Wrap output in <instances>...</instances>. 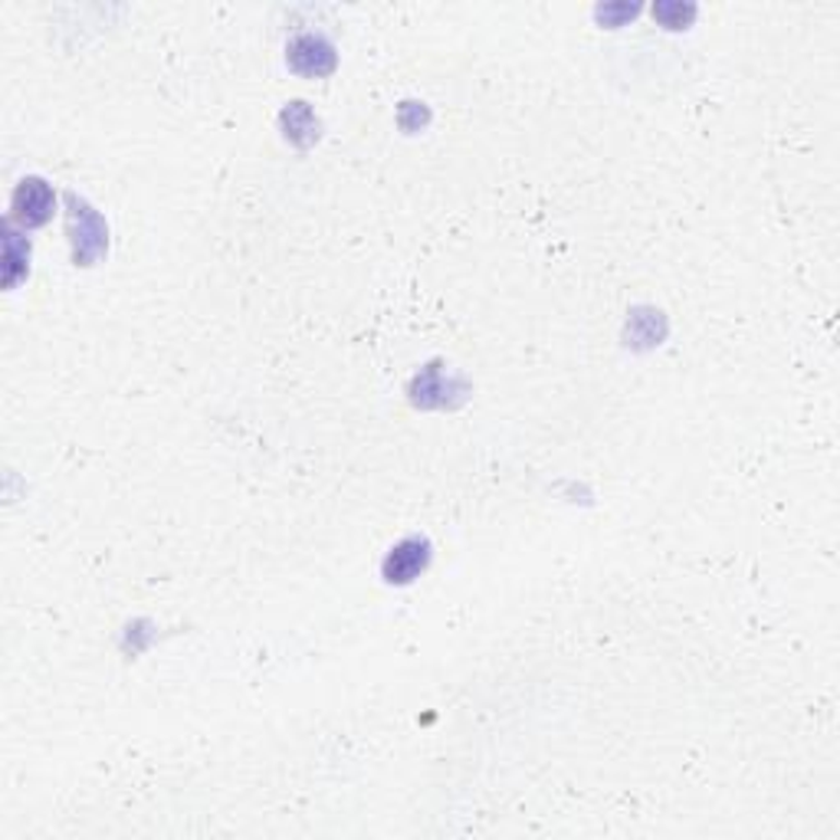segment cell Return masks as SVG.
Listing matches in <instances>:
<instances>
[{
    "mask_svg": "<svg viewBox=\"0 0 840 840\" xmlns=\"http://www.w3.org/2000/svg\"><path fill=\"white\" fill-rule=\"evenodd\" d=\"M67 224H70V243H73V260L80 266H93L106 250H109V227L103 214L86 204L76 194H67Z\"/></svg>",
    "mask_w": 840,
    "mask_h": 840,
    "instance_id": "6da1fadb",
    "label": "cell"
},
{
    "mask_svg": "<svg viewBox=\"0 0 840 840\" xmlns=\"http://www.w3.org/2000/svg\"><path fill=\"white\" fill-rule=\"evenodd\" d=\"M53 207H57L53 188L44 178H24L14 188V197H11V224L44 227L53 217Z\"/></svg>",
    "mask_w": 840,
    "mask_h": 840,
    "instance_id": "7a4b0ae2",
    "label": "cell"
},
{
    "mask_svg": "<svg viewBox=\"0 0 840 840\" xmlns=\"http://www.w3.org/2000/svg\"><path fill=\"white\" fill-rule=\"evenodd\" d=\"M286 60H289V67H292L296 73H302V76H328V73L335 70V63H338L335 47H332L325 37H319V34H299V37L289 44Z\"/></svg>",
    "mask_w": 840,
    "mask_h": 840,
    "instance_id": "3957f363",
    "label": "cell"
},
{
    "mask_svg": "<svg viewBox=\"0 0 840 840\" xmlns=\"http://www.w3.org/2000/svg\"><path fill=\"white\" fill-rule=\"evenodd\" d=\"M428 562H431V542L428 539H404L387 552L381 572H384V581L407 585L428 568Z\"/></svg>",
    "mask_w": 840,
    "mask_h": 840,
    "instance_id": "277c9868",
    "label": "cell"
},
{
    "mask_svg": "<svg viewBox=\"0 0 840 840\" xmlns=\"http://www.w3.org/2000/svg\"><path fill=\"white\" fill-rule=\"evenodd\" d=\"M31 269V243L14 230V224H4V286L14 289Z\"/></svg>",
    "mask_w": 840,
    "mask_h": 840,
    "instance_id": "5b68a950",
    "label": "cell"
},
{
    "mask_svg": "<svg viewBox=\"0 0 840 840\" xmlns=\"http://www.w3.org/2000/svg\"><path fill=\"white\" fill-rule=\"evenodd\" d=\"M283 129H286V139L296 142V145H312L319 139V119L312 116V109L305 103H289L279 116Z\"/></svg>",
    "mask_w": 840,
    "mask_h": 840,
    "instance_id": "8992f818",
    "label": "cell"
},
{
    "mask_svg": "<svg viewBox=\"0 0 840 840\" xmlns=\"http://www.w3.org/2000/svg\"><path fill=\"white\" fill-rule=\"evenodd\" d=\"M653 17H657L663 27L680 31V27H686V24L696 17V8H693V4H657V8H653Z\"/></svg>",
    "mask_w": 840,
    "mask_h": 840,
    "instance_id": "52a82bcc",
    "label": "cell"
},
{
    "mask_svg": "<svg viewBox=\"0 0 840 840\" xmlns=\"http://www.w3.org/2000/svg\"><path fill=\"white\" fill-rule=\"evenodd\" d=\"M637 14V8L634 4H621V8H601L598 11V17L604 21V24H617V21H624V17H634Z\"/></svg>",
    "mask_w": 840,
    "mask_h": 840,
    "instance_id": "ba28073f",
    "label": "cell"
}]
</instances>
